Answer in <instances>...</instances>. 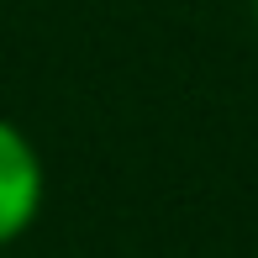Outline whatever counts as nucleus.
<instances>
[{
    "label": "nucleus",
    "mask_w": 258,
    "mask_h": 258,
    "mask_svg": "<svg viewBox=\"0 0 258 258\" xmlns=\"http://www.w3.org/2000/svg\"><path fill=\"white\" fill-rule=\"evenodd\" d=\"M48 206V163L27 126L0 116V253L37 227Z\"/></svg>",
    "instance_id": "obj_1"
},
{
    "label": "nucleus",
    "mask_w": 258,
    "mask_h": 258,
    "mask_svg": "<svg viewBox=\"0 0 258 258\" xmlns=\"http://www.w3.org/2000/svg\"><path fill=\"white\" fill-rule=\"evenodd\" d=\"M253 21H258V0H253Z\"/></svg>",
    "instance_id": "obj_2"
},
{
    "label": "nucleus",
    "mask_w": 258,
    "mask_h": 258,
    "mask_svg": "<svg viewBox=\"0 0 258 258\" xmlns=\"http://www.w3.org/2000/svg\"><path fill=\"white\" fill-rule=\"evenodd\" d=\"M0 258H6V253H0Z\"/></svg>",
    "instance_id": "obj_3"
}]
</instances>
